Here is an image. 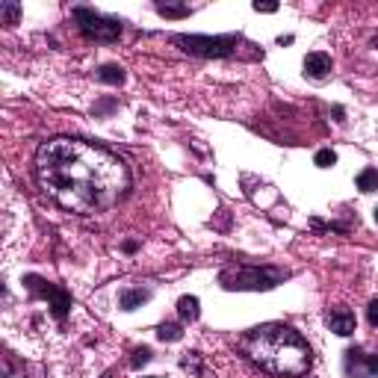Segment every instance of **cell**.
<instances>
[{"instance_id":"obj_3","label":"cell","mask_w":378,"mask_h":378,"mask_svg":"<svg viewBox=\"0 0 378 378\" xmlns=\"http://www.w3.org/2000/svg\"><path fill=\"white\" fill-rule=\"evenodd\" d=\"M284 272L278 269H260V266H228L222 272L225 289H272L278 287Z\"/></svg>"},{"instance_id":"obj_11","label":"cell","mask_w":378,"mask_h":378,"mask_svg":"<svg viewBox=\"0 0 378 378\" xmlns=\"http://www.w3.org/2000/svg\"><path fill=\"white\" fill-rule=\"evenodd\" d=\"M178 313H181V319H186V322H195L198 319V298L195 296H183L181 301H178Z\"/></svg>"},{"instance_id":"obj_13","label":"cell","mask_w":378,"mask_h":378,"mask_svg":"<svg viewBox=\"0 0 378 378\" xmlns=\"http://www.w3.org/2000/svg\"><path fill=\"white\" fill-rule=\"evenodd\" d=\"M98 77L104 80V83H112V86H119V83H124V71L119 68V66H104L98 71Z\"/></svg>"},{"instance_id":"obj_17","label":"cell","mask_w":378,"mask_h":378,"mask_svg":"<svg viewBox=\"0 0 378 378\" xmlns=\"http://www.w3.org/2000/svg\"><path fill=\"white\" fill-rule=\"evenodd\" d=\"M157 9L162 12V15H172V18H183V15H189V12H192L189 6H169V3H160Z\"/></svg>"},{"instance_id":"obj_15","label":"cell","mask_w":378,"mask_h":378,"mask_svg":"<svg viewBox=\"0 0 378 378\" xmlns=\"http://www.w3.org/2000/svg\"><path fill=\"white\" fill-rule=\"evenodd\" d=\"M0 15H3L6 24H15L21 15V6L18 3H0Z\"/></svg>"},{"instance_id":"obj_4","label":"cell","mask_w":378,"mask_h":378,"mask_svg":"<svg viewBox=\"0 0 378 378\" xmlns=\"http://www.w3.org/2000/svg\"><path fill=\"white\" fill-rule=\"evenodd\" d=\"M74 21H77L80 33L86 39H95V42H116L121 36V21L119 18H107L100 15L95 9H86V6H77L74 9Z\"/></svg>"},{"instance_id":"obj_16","label":"cell","mask_w":378,"mask_h":378,"mask_svg":"<svg viewBox=\"0 0 378 378\" xmlns=\"http://www.w3.org/2000/svg\"><path fill=\"white\" fill-rule=\"evenodd\" d=\"M337 162V154L331 148H322V151H317V166L319 169H328V166H334Z\"/></svg>"},{"instance_id":"obj_18","label":"cell","mask_w":378,"mask_h":378,"mask_svg":"<svg viewBox=\"0 0 378 378\" xmlns=\"http://www.w3.org/2000/svg\"><path fill=\"white\" fill-rule=\"evenodd\" d=\"M148 361H151V351L148 349H136L133 351V367H145Z\"/></svg>"},{"instance_id":"obj_23","label":"cell","mask_w":378,"mask_h":378,"mask_svg":"<svg viewBox=\"0 0 378 378\" xmlns=\"http://www.w3.org/2000/svg\"><path fill=\"white\" fill-rule=\"evenodd\" d=\"M151 378H157V375H151Z\"/></svg>"},{"instance_id":"obj_12","label":"cell","mask_w":378,"mask_h":378,"mask_svg":"<svg viewBox=\"0 0 378 378\" xmlns=\"http://www.w3.org/2000/svg\"><path fill=\"white\" fill-rule=\"evenodd\" d=\"M358 189L361 192H372V189H378V169H363L358 174Z\"/></svg>"},{"instance_id":"obj_21","label":"cell","mask_w":378,"mask_h":378,"mask_svg":"<svg viewBox=\"0 0 378 378\" xmlns=\"http://www.w3.org/2000/svg\"><path fill=\"white\" fill-rule=\"evenodd\" d=\"M375 222H378V207H375Z\"/></svg>"},{"instance_id":"obj_14","label":"cell","mask_w":378,"mask_h":378,"mask_svg":"<svg viewBox=\"0 0 378 378\" xmlns=\"http://www.w3.org/2000/svg\"><path fill=\"white\" fill-rule=\"evenodd\" d=\"M181 325H174V322H166V325H160V331H157V337L160 340H181Z\"/></svg>"},{"instance_id":"obj_10","label":"cell","mask_w":378,"mask_h":378,"mask_svg":"<svg viewBox=\"0 0 378 378\" xmlns=\"http://www.w3.org/2000/svg\"><path fill=\"white\" fill-rule=\"evenodd\" d=\"M151 298V293H145V289H124L121 293V310H133L145 305V301Z\"/></svg>"},{"instance_id":"obj_20","label":"cell","mask_w":378,"mask_h":378,"mask_svg":"<svg viewBox=\"0 0 378 378\" xmlns=\"http://www.w3.org/2000/svg\"><path fill=\"white\" fill-rule=\"evenodd\" d=\"M275 9H278V3H260V0L255 3V12H275Z\"/></svg>"},{"instance_id":"obj_22","label":"cell","mask_w":378,"mask_h":378,"mask_svg":"<svg viewBox=\"0 0 378 378\" xmlns=\"http://www.w3.org/2000/svg\"><path fill=\"white\" fill-rule=\"evenodd\" d=\"M375 47H378V39H375Z\"/></svg>"},{"instance_id":"obj_7","label":"cell","mask_w":378,"mask_h":378,"mask_svg":"<svg viewBox=\"0 0 378 378\" xmlns=\"http://www.w3.org/2000/svg\"><path fill=\"white\" fill-rule=\"evenodd\" d=\"M346 372L349 378H378V355H363V351H346Z\"/></svg>"},{"instance_id":"obj_5","label":"cell","mask_w":378,"mask_h":378,"mask_svg":"<svg viewBox=\"0 0 378 378\" xmlns=\"http://www.w3.org/2000/svg\"><path fill=\"white\" fill-rule=\"evenodd\" d=\"M178 45L186 54H195V56H228L236 42L231 36H222V39H210V36H178Z\"/></svg>"},{"instance_id":"obj_1","label":"cell","mask_w":378,"mask_h":378,"mask_svg":"<svg viewBox=\"0 0 378 378\" xmlns=\"http://www.w3.org/2000/svg\"><path fill=\"white\" fill-rule=\"evenodd\" d=\"M36 181L62 210L92 216L128 192L130 172L109 151L83 139H50L36 154Z\"/></svg>"},{"instance_id":"obj_2","label":"cell","mask_w":378,"mask_h":378,"mask_svg":"<svg viewBox=\"0 0 378 378\" xmlns=\"http://www.w3.org/2000/svg\"><path fill=\"white\" fill-rule=\"evenodd\" d=\"M245 355L263 372L278 378H298L310 370V346L289 325H260L245 337Z\"/></svg>"},{"instance_id":"obj_9","label":"cell","mask_w":378,"mask_h":378,"mask_svg":"<svg viewBox=\"0 0 378 378\" xmlns=\"http://www.w3.org/2000/svg\"><path fill=\"white\" fill-rule=\"evenodd\" d=\"M331 71V56L322 54V50H313V54L305 56V74L313 80H322L325 74Z\"/></svg>"},{"instance_id":"obj_6","label":"cell","mask_w":378,"mask_h":378,"mask_svg":"<svg viewBox=\"0 0 378 378\" xmlns=\"http://www.w3.org/2000/svg\"><path fill=\"white\" fill-rule=\"evenodd\" d=\"M24 281H27V287L33 289L36 296H42V298L50 301V310H54L56 319H66V313H68V308H71V296L66 293V289H59V287H54V284L36 278V275H27Z\"/></svg>"},{"instance_id":"obj_8","label":"cell","mask_w":378,"mask_h":378,"mask_svg":"<svg viewBox=\"0 0 378 378\" xmlns=\"http://www.w3.org/2000/svg\"><path fill=\"white\" fill-rule=\"evenodd\" d=\"M355 313H351L349 308H337L328 313V328L340 337H349V334H355Z\"/></svg>"},{"instance_id":"obj_19","label":"cell","mask_w":378,"mask_h":378,"mask_svg":"<svg viewBox=\"0 0 378 378\" xmlns=\"http://www.w3.org/2000/svg\"><path fill=\"white\" fill-rule=\"evenodd\" d=\"M367 319H370V325H375V328H378V298H375V301H370V308H367Z\"/></svg>"}]
</instances>
